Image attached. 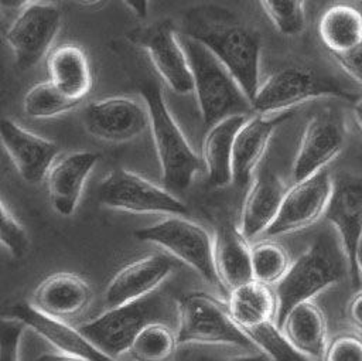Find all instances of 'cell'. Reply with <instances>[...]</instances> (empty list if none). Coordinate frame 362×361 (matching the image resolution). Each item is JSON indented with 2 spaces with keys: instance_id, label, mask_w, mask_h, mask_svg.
I'll list each match as a JSON object with an SVG mask.
<instances>
[{
  "instance_id": "6da1fadb",
  "label": "cell",
  "mask_w": 362,
  "mask_h": 361,
  "mask_svg": "<svg viewBox=\"0 0 362 361\" xmlns=\"http://www.w3.org/2000/svg\"><path fill=\"white\" fill-rule=\"evenodd\" d=\"M349 275L348 259L341 241L331 234L318 235L311 246L291 262L288 270L276 285V323L280 326L288 311Z\"/></svg>"
},
{
  "instance_id": "7a4b0ae2",
  "label": "cell",
  "mask_w": 362,
  "mask_h": 361,
  "mask_svg": "<svg viewBox=\"0 0 362 361\" xmlns=\"http://www.w3.org/2000/svg\"><path fill=\"white\" fill-rule=\"evenodd\" d=\"M188 37L199 41L229 69L247 98L252 99L260 86V40L239 23L191 16L187 20Z\"/></svg>"
},
{
  "instance_id": "3957f363",
  "label": "cell",
  "mask_w": 362,
  "mask_h": 361,
  "mask_svg": "<svg viewBox=\"0 0 362 361\" xmlns=\"http://www.w3.org/2000/svg\"><path fill=\"white\" fill-rule=\"evenodd\" d=\"M181 44L188 57L204 123L212 126L232 115H247L252 110L250 99L215 54L188 35L181 38Z\"/></svg>"
},
{
  "instance_id": "277c9868",
  "label": "cell",
  "mask_w": 362,
  "mask_h": 361,
  "mask_svg": "<svg viewBox=\"0 0 362 361\" xmlns=\"http://www.w3.org/2000/svg\"><path fill=\"white\" fill-rule=\"evenodd\" d=\"M139 91L148 110L150 130L161 166L163 181L170 188L184 190L192 183L204 161L191 149L168 110L161 88L154 82H144Z\"/></svg>"
},
{
  "instance_id": "5b68a950",
  "label": "cell",
  "mask_w": 362,
  "mask_h": 361,
  "mask_svg": "<svg viewBox=\"0 0 362 361\" xmlns=\"http://www.w3.org/2000/svg\"><path fill=\"white\" fill-rule=\"evenodd\" d=\"M180 344L230 345L256 351V344L233 320L228 304L205 292L187 293L177 306Z\"/></svg>"
},
{
  "instance_id": "8992f818",
  "label": "cell",
  "mask_w": 362,
  "mask_h": 361,
  "mask_svg": "<svg viewBox=\"0 0 362 361\" xmlns=\"http://www.w3.org/2000/svg\"><path fill=\"white\" fill-rule=\"evenodd\" d=\"M171 304L164 296L147 294L130 303L109 307L99 317L81 324L78 328L105 354L117 358L129 351L136 336L150 323L167 320Z\"/></svg>"
},
{
  "instance_id": "52a82bcc",
  "label": "cell",
  "mask_w": 362,
  "mask_h": 361,
  "mask_svg": "<svg viewBox=\"0 0 362 361\" xmlns=\"http://www.w3.org/2000/svg\"><path fill=\"white\" fill-rule=\"evenodd\" d=\"M318 98L358 101L351 91L332 78L304 67H284L260 84L252 99V110L260 115L279 113Z\"/></svg>"
},
{
  "instance_id": "ba28073f",
  "label": "cell",
  "mask_w": 362,
  "mask_h": 361,
  "mask_svg": "<svg viewBox=\"0 0 362 361\" xmlns=\"http://www.w3.org/2000/svg\"><path fill=\"white\" fill-rule=\"evenodd\" d=\"M140 241L156 243L195 269L208 283H218L214 262V241L197 222L173 215L154 225L134 231Z\"/></svg>"
},
{
  "instance_id": "9c48e42d",
  "label": "cell",
  "mask_w": 362,
  "mask_h": 361,
  "mask_svg": "<svg viewBox=\"0 0 362 361\" xmlns=\"http://www.w3.org/2000/svg\"><path fill=\"white\" fill-rule=\"evenodd\" d=\"M99 201L113 210L134 214L185 215L187 205L168 190L126 170H112L98 187Z\"/></svg>"
},
{
  "instance_id": "30bf717a",
  "label": "cell",
  "mask_w": 362,
  "mask_h": 361,
  "mask_svg": "<svg viewBox=\"0 0 362 361\" xmlns=\"http://www.w3.org/2000/svg\"><path fill=\"white\" fill-rule=\"evenodd\" d=\"M324 215L337 231L348 259L351 283L356 286L361 279L356 255L362 241V176L344 171L332 178Z\"/></svg>"
},
{
  "instance_id": "8fae6325",
  "label": "cell",
  "mask_w": 362,
  "mask_h": 361,
  "mask_svg": "<svg viewBox=\"0 0 362 361\" xmlns=\"http://www.w3.org/2000/svg\"><path fill=\"white\" fill-rule=\"evenodd\" d=\"M61 27V11L52 3L35 1L24 7L6 33L16 65L21 71L35 67L48 52Z\"/></svg>"
},
{
  "instance_id": "7c38bea8",
  "label": "cell",
  "mask_w": 362,
  "mask_h": 361,
  "mask_svg": "<svg viewBox=\"0 0 362 361\" xmlns=\"http://www.w3.org/2000/svg\"><path fill=\"white\" fill-rule=\"evenodd\" d=\"M346 126L335 109L315 113L305 125L293 163V181L304 180L327 167L344 149Z\"/></svg>"
},
{
  "instance_id": "4fadbf2b",
  "label": "cell",
  "mask_w": 362,
  "mask_h": 361,
  "mask_svg": "<svg viewBox=\"0 0 362 361\" xmlns=\"http://www.w3.org/2000/svg\"><path fill=\"white\" fill-rule=\"evenodd\" d=\"M133 41L146 50L153 67L173 92L187 95L194 91L188 57L171 23L157 21L137 30Z\"/></svg>"
},
{
  "instance_id": "5bb4252c",
  "label": "cell",
  "mask_w": 362,
  "mask_h": 361,
  "mask_svg": "<svg viewBox=\"0 0 362 361\" xmlns=\"http://www.w3.org/2000/svg\"><path fill=\"white\" fill-rule=\"evenodd\" d=\"M331 191L332 177L327 168L296 181L286 191L280 211L264 234L267 236H277L310 227L324 215Z\"/></svg>"
},
{
  "instance_id": "9a60e30c",
  "label": "cell",
  "mask_w": 362,
  "mask_h": 361,
  "mask_svg": "<svg viewBox=\"0 0 362 361\" xmlns=\"http://www.w3.org/2000/svg\"><path fill=\"white\" fill-rule=\"evenodd\" d=\"M83 125L96 139L105 142H129L150 127L146 105L126 96L90 102L83 110Z\"/></svg>"
},
{
  "instance_id": "2e32d148",
  "label": "cell",
  "mask_w": 362,
  "mask_h": 361,
  "mask_svg": "<svg viewBox=\"0 0 362 361\" xmlns=\"http://www.w3.org/2000/svg\"><path fill=\"white\" fill-rule=\"evenodd\" d=\"M0 136L4 150L21 178L30 184L47 178L58 154V146L54 142L28 132L7 118L1 119Z\"/></svg>"
},
{
  "instance_id": "e0dca14e",
  "label": "cell",
  "mask_w": 362,
  "mask_h": 361,
  "mask_svg": "<svg viewBox=\"0 0 362 361\" xmlns=\"http://www.w3.org/2000/svg\"><path fill=\"white\" fill-rule=\"evenodd\" d=\"M8 317L18 319L25 326L31 327L62 354L88 361H119L100 351L79 328H74L66 321L38 311L30 303L23 302L13 304L8 309Z\"/></svg>"
},
{
  "instance_id": "ac0fdd59",
  "label": "cell",
  "mask_w": 362,
  "mask_h": 361,
  "mask_svg": "<svg viewBox=\"0 0 362 361\" xmlns=\"http://www.w3.org/2000/svg\"><path fill=\"white\" fill-rule=\"evenodd\" d=\"M173 272V262L163 255H148L124 265L105 290L107 307L134 302L154 292Z\"/></svg>"
},
{
  "instance_id": "d6986e66",
  "label": "cell",
  "mask_w": 362,
  "mask_h": 361,
  "mask_svg": "<svg viewBox=\"0 0 362 361\" xmlns=\"http://www.w3.org/2000/svg\"><path fill=\"white\" fill-rule=\"evenodd\" d=\"M92 289L78 275L59 272L45 277L33 293V306L54 319L66 321L81 316L90 304Z\"/></svg>"
},
{
  "instance_id": "ffe728a7",
  "label": "cell",
  "mask_w": 362,
  "mask_h": 361,
  "mask_svg": "<svg viewBox=\"0 0 362 361\" xmlns=\"http://www.w3.org/2000/svg\"><path fill=\"white\" fill-rule=\"evenodd\" d=\"M291 110L274 113L273 116H264L255 113L247 116L246 122L239 129L232 154V176L233 183L238 185H246L253 171L260 164V160L267 149V144L274 130L291 118Z\"/></svg>"
},
{
  "instance_id": "44dd1931",
  "label": "cell",
  "mask_w": 362,
  "mask_h": 361,
  "mask_svg": "<svg viewBox=\"0 0 362 361\" xmlns=\"http://www.w3.org/2000/svg\"><path fill=\"white\" fill-rule=\"evenodd\" d=\"M99 160L93 151H75L52 164L47 174V188L52 208L62 217L75 212L86 178Z\"/></svg>"
},
{
  "instance_id": "7402d4cb",
  "label": "cell",
  "mask_w": 362,
  "mask_h": 361,
  "mask_svg": "<svg viewBox=\"0 0 362 361\" xmlns=\"http://www.w3.org/2000/svg\"><path fill=\"white\" fill-rule=\"evenodd\" d=\"M286 191L283 181L272 170L264 168L257 174L240 211L239 229L247 239L264 234L273 224Z\"/></svg>"
},
{
  "instance_id": "603a6c76",
  "label": "cell",
  "mask_w": 362,
  "mask_h": 361,
  "mask_svg": "<svg viewBox=\"0 0 362 361\" xmlns=\"http://www.w3.org/2000/svg\"><path fill=\"white\" fill-rule=\"evenodd\" d=\"M250 251L239 228L232 224L219 227L214 239V262L218 282L229 293L253 280Z\"/></svg>"
},
{
  "instance_id": "cb8c5ba5",
  "label": "cell",
  "mask_w": 362,
  "mask_h": 361,
  "mask_svg": "<svg viewBox=\"0 0 362 361\" xmlns=\"http://www.w3.org/2000/svg\"><path fill=\"white\" fill-rule=\"evenodd\" d=\"M246 119L247 115H232L209 126L204 139L202 159L208 173V180L215 187H223L233 181V144L236 134Z\"/></svg>"
},
{
  "instance_id": "d4e9b609",
  "label": "cell",
  "mask_w": 362,
  "mask_h": 361,
  "mask_svg": "<svg viewBox=\"0 0 362 361\" xmlns=\"http://www.w3.org/2000/svg\"><path fill=\"white\" fill-rule=\"evenodd\" d=\"M49 81L69 98L82 102L92 88V71L88 55L75 44H62L47 57Z\"/></svg>"
},
{
  "instance_id": "484cf974",
  "label": "cell",
  "mask_w": 362,
  "mask_h": 361,
  "mask_svg": "<svg viewBox=\"0 0 362 361\" xmlns=\"http://www.w3.org/2000/svg\"><path fill=\"white\" fill-rule=\"evenodd\" d=\"M279 327L301 354L314 361L322 358L328 344L327 321L313 300L293 307Z\"/></svg>"
},
{
  "instance_id": "4316f807",
  "label": "cell",
  "mask_w": 362,
  "mask_h": 361,
  "mask_svg": "<svg viewBox=\"0 0 362 361\" xmlns=\"http://www.w3.org/2000/svg\"><path fill=\"white\" fill-rule=\"evenodd\" d=\"M229 311L233 320L246 330L276 320L277 300L270 286L250 280L229 293Z\"/></svg>"
},
{
  "instance_id": "83f0119b",
  "label": "cell",
  "mask_w": 362,
  "mask_h": 361,
  "mask_svg": "<svg viewBox=\"0 0 362 361\" xmlns=\"http://www.w3.org/2000/svg\"><path fill=\"white\" fill-rule=\"evenodd\" d=\"M318 35L332 55L349 51L362 41L361 11L346 3L328 7L320 18Z\"/></svg>"
},
{
  "instance_id": "f1b7e54d",
  "label": "cell",
  "mask_w": 362,
  "mask_h": 361,
  "mask_svg": "<svg viewBox=\"0 0 362 361\" xmlns=\"http://www.w3.org/2000/svg\"><path fill=\"white\" fill-rule=\"evenodd\" d=\"M177 334L163 321L147 324L133 340L129 353L136 361H165L177 344Z\"/></svg>"
},
{
  "instance_id": "f546056e",
  "label": "cell",
  "mask_w": 362,
  "mask_h": 361,
  "mask_svg": "<svg viewBox=\"0 0 362 361\" xmlns=\"http://www.w3.org/2000/svg\"><path fill=\"white\" fill-rule=\"evenodd\" d=\"M81 102L59 91L49 79L31 86L23 98V109L33 119H47L76 108Z\"/></svg>"
},
{
  "instance_id": "4dcf8cb0",
  "label": "cell",
  "mask_w": 362,
  "mask_h": 361,
  "mask_svg": "<svg viewBox=\"0 0 362 361\" xmlns=\"http://www.w3.org/2000/svg\"><path fill=\"white\" fill-rule=\"evenodd\" d=\"M250 258L253 280L267 286L277 285L291 265L287 251L280 243L272 241L252 246Z\"/></svg>"
},
{
  "instance_id": "1f68e13d",
  "label": "cell",
  "mask_w": 362,
  "mask_h": 361,
  "mask_svg": "<svg viewBox=\"0 0 362 361\" xmlns=\"http://www.w3.org/2000/svg\"><path fill=\"white\" fill-rule=\"evenodd\" d=\"M246 334L256 344L257 350L263 351L273 361H314L301 354L284 336L276 320L266 321L253 328L246 330Z\"/></svg>"
},
{
  "instance_id": "d6a6232c",
  "label": "cell",
  "mask_w": 362,
  "mask_h": 361,
  "mask_svg": "<svg viewBox=\"0 0 362 361\" xmlns=\"http://www.w3.org/2000/svg\"><path fill=\"white\" fill-rule=\"evenodd\" d=\"M274 27L284 35L300 34L305 27L304 0H260Z\"/></svg>"
},
{
  "instance_id": "836d02e7",
  "label": "cell",
  "mask_w": 362,
  "mask_h": 361,
  "mask_svg": "<svg viewBox=\"0 0 362 361\" xmlns=\"http://www.w3.org/2000/svg\"><path fill=\"white\" fill-rule=\"evenodd\" d=\"M0 239L11 256L21 258L28 248V236L4 202L0 205Z\"/></svg>"
},
{
  "instance_id": "e575fe53",
  "label": "cell",
  "mask_w": 362,
  "mask_h": 361,
  "mask_svg": "<svg viewBox=\"0 0 362 361\" xmlns=\"http://www.w3.org/2000/svg\"><path fill=\"white\" fill-rule=\"evenodd\" d=\"M322 361H362V337L355 333H341L327 344Z\"/></svg>"
},
{
  "instance_id": "d590c367",
  "label": "cell",
  "mask_w": 362,
  "mask_h": 361,
  "mask_svg": "<svg viewBox=\"0 0 362 361\" xmlns=\"http://www.w3.org/2000/svg\"><path fill=\"white\" fill-rule=\"evenodd\" d=\"M25 324L14 317H3L0 324V361H18V345Z\"/></svg>"
},
{
  "instance_id": "8d00e7d4",
  "label": "cell",
  "mask_w": 362,
  "mask_h": 361,
  "mask_svg": "<svg viewBox=\"0 0 362 361\" xmlns=\"http://www.w3.org/2000/svg\"><path fill=\"white\" fill-rule=\"evenodd\" d=\"M332 57L349 76L362 84V41L349 51Z\"/></svg>"
},
{
  "instance_id": "74e56055",
  "label": "cell",
  "mask_w": 362,
  "mask_h": 361,
  "mask_svg": "<svg viewBox=\"0 0 362 361\" xmlns=\"http://www.w3.org/2000/svg\"><path fill=\"white\" fill-rule=\"evenodd\" d=\"M346 314L351 321V324L362 331V290L355 293L354 297L349 300L346 307Z\"/></svg>"
},
{
  "instance_id": "f35d334b",
  "label": "cell",
  "mask_w": 362,
  "mask_h": 361,
  "mask_svg": "<svg viewBox=\"0 0 362 361\" xmlns=\"http://www.w3.org/2000/svg\"><path fill=\"white\" fill-rule=\"evenodd\" d=\"M124 4L132 10V13L140 18L147 16L148 0H123Z\"/></svg>"
},
{
  "instance_id": "ab89813d",
  "label": "cell",
  "mask_w": 362,
  "mask_h": 361,
  "mask_svg": "<svg viewBox=\"0 0 362 361\" xmlns=\"http://www.w3.org/2000/svg\"><path fill=\"white\" fill-rule=\"evenodd\" d=\"M37 361H88V360L59 353V354H44V355L38 357Z\"/></svg>"
},
{
  "instance_id": "60d3db41",
  "label": "cell",
  "mask_w": 362,
  "mask_h": 361,
  "mask_svg": "<svg viewBox=\"0 0 362 361\" xmlns=\"http://www.w3.org/2000/svg\"><path fill=\"white\" fill-rule=\"evenodd\" d=\"M226 361H267V355L264 353H253V354L239 355Z\"/></svg>"
},
{
  "instance_id": "b9f144b4",
  "label": "cell",
  "mask_w": 362,
  "mask_h": 361,
  "mask_svg": "<svg viewBox=\"0 0 362 361\" xmlns=\"http://www.w3.org/2000/svg\"><path fill=\"white\" fill-rule=\"evenodd\" d=\"M1 1V4L4 6V7H8V8H24V7H27L28 4H33V3H35L37 0H0Z\"/></svg>"
},
{
  "instance_id": "7bdbcfd3",
  "label": "cell",
  "mask_w": 362,
  "mask_h": 361,
  "mask_svg": "<svg viewBox=\"0 0 362 361\" xmlns=\"http://www.w3.org/2000/svg\"><path fill=\"white\" fill-rule=\"evenodd\" d=\"M354 116L356 123L359 125L361 130H362V99H358L354 105Z\"/></svg>"
},
{
  "instance_id": "ee69618b",
  "label": "cell",
  "mask_w": 362,
  "mask_h": 361,
  "mask_svg": "<svg viewBox=\"0 0 362 361\" xmlns=\"http://www.w3.org/2000/svg\"><path fill=\"white\" fill-rule=\"evenodd\" d=\"M356 262H358V269H359V273L362 275V241H361V243H359V248H358Z\"/></svg>"
},
{
  "instance_id": "f6af8a7d",
  "label": "cell",
  "mask_w": 362,
  "mask_h": 361,
  "mask_svg": "<svg viewBox=\"0 0 362 361\" xmlns=\"http://www.w3.org/2000/svg\"><path fill=\"white\" fill-rule=\"evenodd\" d=\"M82 3H86V4H93V3H98L99 0H79Z\"/></svg>"
},
{
  "instance_id": "bcb514c9",
  "label": "cell",
  "mask_w": 362,
  "mask_h": 361,
  "mask_svg": "<svg viewBox=\"0 0 362 361\" xmlns=\"http://www.w3.org/2000/svg\"><path fill=\"white\" fill-rule=\"evenodd\" d=\"M342 1H354V0H342Z\"/></svg>"
}]
</instances>
